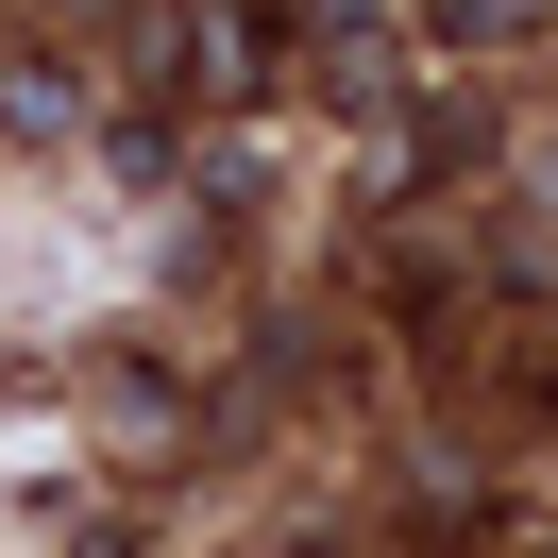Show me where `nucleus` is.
<instances>
[{
  "instance_id": "nucleus-1",
  "label": "nucleus",
  "mask_w": 558,
  "mask_h": 558,
  "mask_svg": "<svg viewBox=\"0 0 558 558\" xmlns=\"http://www.w3.org/2000/svg\"><path fill=\"white\" fill-rule=\"evenodd\" d=\"M271 69H288V17H271V0H186V17H170V85H186V102H254Z\"/></svg>"
},
{
  "instance_id": "nucleus-2",
  "label": "nucleus",
  "mask_w": 558,
  "mask_h": 558,
  "mask_svg": "<svg viewBox=\"0 0 558 558\" xmlns=\"http://www.w3.org/2000/svg\"><path fill=\"white\" fill-rule=\"evenodd\" d=\"M85 389H102V440H170V373H153V355H102V373H85Z\"/></svg>"
},
{
  "instance_id": "nucleus-3",
  "label": "nucleus",
  "mask_w": 558,
  "mask_h": 558,
  "mask_svg": "<svg viewBox=\"0 0 558 558\" xmlns=\"http://www.w3.org/2000/svg\"><path fill=\"white\" fill-rule=\"evenodd\" d=\"M542 17H558V0H423V35H440V51H524Z\"/></svg>"
},
{
  "instance_id": "nucleus-4",
  "label": "nucleus",
  "mask_w": 558,
  "mask_h": 558,
  "mask_svg": "<svg viewBox=\"0 0 558 558\" xmlns=\"http://www.w3.org/2000/svg\"><path fill=\"white\" fill-rule=\"evenodd\" d=\"M69 558H153V542H136V524H85V542H69Z\"/></svg>"
}]
</instances>
